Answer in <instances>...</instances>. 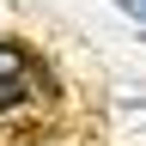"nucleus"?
Returning a JSON list of instances; mask_svg holds the SVG:
<instances>
[{"label": "nucleus", "mask_w": 146, "mask_h": 146, "mask_svg": "<svg viewBox=\"0 0 146 146\" xmlns=\"http://www.w3.org/2000/svg\"><path fill=\"white\" fill-rule=\"evenodd\" d=\"M12 73H18V55H12V49H0V79H12Z\"/></svg>", "instance_id": "nucleus-1"}, {"label": "nucleus", "mask_w": 146, "mask_h": 146, "mask_svg": "<svg viewBox=\"0 0 146 146\" xmlns=\"http://www.w3.org/2000/svg\"><path fill=\"white\" fill-rule=\"evenodd\" d=\"M116 6H122V12H134L140 25H146V0H116Z\"/></svg>", "instance_id": "nucleus-2"}]
</instances>
